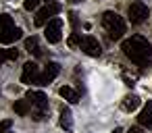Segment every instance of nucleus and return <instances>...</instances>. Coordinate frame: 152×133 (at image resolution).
Returning a JSON list of instances; mask_svg holds the SVG:
<instances>
[{
  "label": "nucleus",
  "mask_w": 152,
  "mask_h": 133,
  "mask_svg": "<svg viewBox=\"0 0 152 133\" xmlns=\"http://www.w3.org/2000/svg\"><path fill=\"white\" fill-rule=\"evenodd\" d=\"M121 50L137 67H148L152 63V44L142 36H131L129 40H125L121 44Z\"/></svg>",
  "instance_id": "nucleus-1"
},
{
  "label": "nucleus",
  "mask_w": 152,
  "mask_h": 133,
  "mask_svg": "<svg viewBox=\"0 0 152 133\" xmlns=\"http://www.w3.org/2000/svg\"><path fill=\"white\" fill-rule=\"evenodd\" d=\"M102 27L106 29V33H108L110 40H121L123 33L127 31V25H125L123 17L117 15V13H113V11H106L102 15Z\"/></svg>",
  "instance_id": "nucleus-2"
},
{
  "label": "nucleus",
  "mask_w": 152,
  "mask_h": 133,
  "mask_svg": "<svg viewBox=\"0 0 152 133\" xmlns=\"http://www.w3.org/2000/svg\"><path fill=\"white\" fill-rule=\"evenodd\" d=\"M127 15H129V21L133 23V25H142L148 17H150V11H148V7L144 4V2H131L129 4V9H127Z\"/></svg>",
  "instance_id": "nucleus-3"
},
{
  "label": "nucleus",
  "mask_w": 152,
  "mask_h": 133,
  "mask_svg": "<svg viewBox=\"0 0 152 133\" xmlns=\"http://www.w3.org/2000/svg\"><path fill=\"white\" fill-rule=\"evenodd\" d=\"M61 13V4H56V2H52V4H46L44 9H40L38 13H36V19H34V23L38 25V27H42V25H48L50 21H52V17L54 15H58Z\"/></svg>",
  "instance_id": "nucleus-4"
},
{
  "label": "nucleus",
  "mask_w": 152,
  "mask_h": 133,
  "mask_svg": "<svg viewBox=\"0 0 152 133\" xmlns=\"http://www.w3.org/2000/svg\"><path fill=\"white\" fill-rule=\"evenodd\" d=\"M63 19H52L48 25H46V29H44V38L50 42V44H58L61 42V38H63Z\"/></svg>",
  "instance_id": "nucleus-5"
},
{
  "label": "nucleus",
  "mask_w": 152,
  "mask_h": 133,
  "mask_svg": "<svg viewBox=\"0 0 152 133\" xmlns=\"http://www.w3.org/2000/svg\"><path fill=\"white\" fill-rule=\"evenodd\" d=\"M61 73V65L58 63H48L46 65V69H44V73L38 77V81L36 83H40V85H46V83H50L52 79H56V75Z\"/></svg>",
  "instance_id": "nucleus-6"
},
{
  "label": "nucleus",
  "mask_w": 152,
  "mask_h": 133,
  "mask_svg": "<svg viewBox=\"0 0 152 133\" xmlns=\"http://www.w3.org/2000/svg\"><path fill=\"white\" fill-rule=\"evenodd\" d=\"M81 50L88 54V56H100L102 48H100V42L94 38V36H86L83 42H81Z\"/></svg>",
  "instance_id": "nucleus-7"
},
{
  "label": "nucleus",
  "mask_w": 152,
  "mask_h": 133,
  "mask_svg": "<svg viewBox=\"0 0 152 133\" xmlns=\"http://www.w3.org/2000/svg\"><path fill=\"white\" fill-rule=\"evenodd\" d=\"M25 100H27L29 104L38 106L42 112L48 108V98H46V94H44V92H34V89H29V92L25 94Z\"/></svg>",
  "instance_id": "nucleus-8"
},
{
  "label": "nucleus",
  "mask_w": 152,
  "mask_h": 133,
  "mask_svg": "<svg viewBox=\"0 0 152 133\" xmlns=\"http://www.w3.org/2000/svg\"><path fill=\"white\" fill-rule=\"evenodd\" d=\"M38 77H40V75H38V65L31 63V60L25 63V65H23V73H21V81H23V83H36Z\"/></svg>",
  "instance_id": "nucleus-9"
},
{
  "label": "nucleus",
  "mask_w": 152,
  "mask_h": 133,
  "mask_svg": "<svg viewBox=\"0 0 152 133\" xmlns=\"http://www.w3.org/2000/svg\"><path fill=\"white\" fill-rule=\"evenodd\" d=\"M137 123H140L142 127L152 129V102H148V104L142 108V112H140V116H137Z\"/></svg>",
  "instance_id": "nucleus-10"
},
{
  "label": "nucleus",
  "mask_w": 152,
  "mask_h": 133,
  "mask_svg": "<svg viewBox=\"0 0 152 133\" xmlns=\"http://www.w3.org/2000/svg\"><path fill=\"white\" fill-rule=\"evenodd\" d=\"M13 29H15L13 17H11V15H0V38L7 36V33H11Z\"/></svg>",
  "instance_id": "nucleus-11"
},
{
  "label": "nucleus",
  "mask_w": 152,
  "mask_h": 133,
  "mask_svg": "<svg viewBox=\"0 0 152 133\" xmlns=\"http://www.w3.org/2000/svg\"><path fill=\"white\" fill-rule=\"evenodd\" d=\"M61 127L65 131H73V114H71V110L67 106L61 108Z\"/></svg>",
  "instance_id": "nucleus-12"
},
{
  "label": "nucleus",
  "mask_w": 152,
  "mask_h": 133,
  "mask_svg": "<svg viewBox=\"0 0 152 133\" xmlns=\"http://www.w3.org/2000/svg\"><path fill=\"white\" fill-rule=\"evenodd\" d=\"M58 94H61L67 102H71V104H77V102H79V94H77L73 87H69V85H63V87L58 89Z\"/></svg>",
  "instance_id": "nucleus-13"
},
{
  "label": "nucleus",
  "mask_w": 152,
  "mask_h": 133,
  "mask_svg": "<svg viewBox=\"0 0 152 133\" xmlns=\"http://www.w3.org/2000/svg\"><path fill=\"white\" fill-rule=\"evenodd\" d=\"M121 106H123V110H125V112H131V110H135V108L140 106V98H137L135 94H131V96H125Z\"/></svg>",
  "instance_id": "nucleus-14"
},
{
  "label": "nucleus",
  "mask_w": 152,
  "mask_h": 133,
  "mask_svg": "<svg viewBox=\"0 0 152 133\" xmlns=\"http://www.w3.org/2000/svg\"><path fill=\"white\" fill-rule=\"evenodd\" d=\"M21 36H23V31H21L19 27H15L11 33H7V36H2V38H0V44H4V46H9V44H15L17 40H21Z\"/></svg>",
  "instance_id": "nucleus-15"
},
{
  "label": "nucleus",
  "mask_w": 152,
  "mask_h": 133,
  "mask_svg": "<svg viewBox=\"0 0 152 133\" xmlns=\"http://www.w3.org/2000/svg\"><path fill=\"white\" fill-rule=\"evenodd\" d=\"M25 48H27V52H31V54H36V56H42V46L38 44V38H27L25 40Z\"/></svg>",
  "instance_id": "nucleus-16"
},
{
  "label": "nucleus",
  "mask_w": 152,
  "mask_h": 133,
  "mask_svg": "<svg viewBox=\"0 0 152 133\" xmlns=\"http://www.w3.org/2000/svg\"><path fill=\"white\" fill-rule=\"evenodd\" d=\"M19 52L15 48H0V65H2L4 60H17Z\"/></svg>",
  "instance_id": "nucleus-17"
},
{
  "label": "nucleus",
  "mask_w": 152,
  "mask_h": 133,
  "mask_svg": "<svg viewBox=\"0 0 152 133\" xmlns=\"http://www.w3.org/2000/svg\"><path fill=\"white\" fill-rule=\"evenodd\" d=\"M13 108H15V112H17L19 116L29 114V102H27V100H17V102L13 104Z\"/></svg>",
  "instance_id": "nucleus-18"
},
{
  "label": "nucleus",
  "mask_w": 152,
  "mask_h": 133,
  "mask_svg": "<svg viewBox=\"0 0 152 133\" xmlns=\"http://www.w3.org/2000/svg\"><path fill=\"white\" fill-rule=\"evenodd\" d=\"M81 42H83V38H81V33H73L69 40H67V44L71 46V48H75V46H81Z\"/></svg>",
  "instance_id": "nucleus-19"
},
{
  "label": "nucleus",
  "mask_w": 152,
  "mask_h": 133,
  "mask_svg": "<svg viewBox=\"0 0 152 133\" xmlns=\"http://www.w3.org/2000/svg\"><path fill=\"white\" fill-rule=\"evenodd\" d=\"M38 4H40V0H23L25 11H36V9H38Z\"/></svg>",
  "instance_id": "nucleus-20"
},
{
  "label": "nucleus",
  "mask_w": 152,
  "mask_h": 133,
  "mask_svg": "<svg viewBox=\"0 0 152 133\" xmlns=\"http://www.w3.org/2000/svg\"><path fill=\"white\" fill-rule=\"evenodd\" d=\"M11 125H13V121H11V118L0 121V133H9V131H11Z\"/></svg>",
  "instance_id": "nucleus-21"
},
{
  "label": "nucleus",
  "mask_w": 152,
  "mask_h": 133,
  "mask_svg": "<svg viewBox=\"0 0 152 133\" xmlns=\"http://www.w3.org/2000/svg\"><path fill=\"white\" fill-rule=\"evenodd\" d=\"M123 81H125V85H129V87H133V85H135V79H133V77H129V75H123Z\"/></svg>",
  "instance_id": "nucleus-22"
},
{
  "label": "nucleus",
  "mask_w": 152,
  "mask_h": 133,
  "mask_svg": "<svg viewBox=\"0 0 152 133\" xmlns=\"http://www.w3.org/2000/svg\"><path fill=\"white\" fill-rule=\"evenodd\" d=\"M69 21H71L73 27H77V15H75V13H69Z\"/></svg>",
  "instance_id": "nucleus-23"
},
{
  "label": "nucleus",
  "mask_w": 152,
  "mask_h": 133,
  "mask_svg": "<svg viewBox=\"0 0 152 133\" xmlns=\"http://www.w3.org/2000/svg\"><path fill=\"white\" fill-rule=\"evenodd\" d=\"M127 133H142V131H140V129H137V127H131V129H129V131H127Z\"/></svg>",
  "instance_id": "nucleus-24"
},
{
  "label": "nucleus",
  "mask_w": 152,
  "mask_h": 133,
  "mask_svg": "<svg viewBox=\"0 0 152 133\" xmlns=\"http://www.w3.org/2000/svg\"><path fill=\"white\" fill-rule=\"evenodd\" d=\"M113 133H123V129H121V127H115V129H113Z\"/></svg>",
  "instance_id": "nucleus-25"
},
{
  "label": "nucleus",
  "mask_w": 152,
  "mask_h": 133,
  "mask_svg": "<svg viewBox=\"0 0 152 133\" xmlns=\"http://www.w3.org/2000/svg\"><path fill=\"white\" fill-rule=\"evenodd\" d=\"M69 2H71V4H77V2H81V0H69Z\"/></svg>",
  "instance_id": "nucleus-26"
},
{
  "label": "nucleus",
  "mask_w": 152,
  "mask_h": 133,
  "mask_svg": "<svg viewBox=\"0 0 152 133\" xmlns=\"http://www.w3.org/2000/svg\"><path fill=\"white\" fill-rule=\"evenodd\" d=\"M46 2H48V4H52V2H54V0H46Z\"/></svg>",
  "instance_id": "nucleus-27"
},
{
  "label": "nucleus",
  "mask_w": 152,
  "mask_h": 133,
  "mask_svg": "<svg viewBox=\"0 0 152 133\" xmlns=\"http://www.w3.org/2000/svg\"><path fill=\"white\" fill-rule=\"evenodd\" d=\"M9 133H11V131H9Z\"/></svg>",
  "instance_id": "nucleus-28"
}]
</instances>
